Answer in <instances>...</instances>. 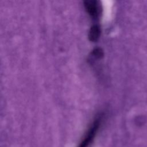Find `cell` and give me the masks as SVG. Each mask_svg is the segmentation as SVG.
I'll return each mask as SVG.
<instances>
[{
    "instance_id": "obj_1",
    "label": "cell",
    "mask_w": 147,
    "mask_h": 147,
    "mask_svg": "<svg viewBox=\"0 0 147 147\" xmlns=\"http://www.w3.org/2000/svg\"><path fill=\"white\" fill-rule=\"evenodd\" d=\"M103 119L102 114H98L91 123L77 147H91Z\"/></svg>"
},
{
    "instance_id": "obj_2",
    "label": "cell",
    "mask_w": 147,
    "mask_h": 147,
    "mask_svg": "<svg viewBox=\"0 0 147 147\" xmlns=\"http://www.w3.org/2000/svg\"><path fill=\"white\" fill-rule=\"evenodd\" d=\"M84 6L88 14L93 18H97L100 14L101 7L99 2L96 0H86Z\"/></svg>"
},
{
    "instance_id": "obj_3",
    "label": "cell",
    "mask_w": 147,
    "mask_h": 147,
    "mask_svg": "<svg viewBox=\"0 0 147 147\" xmlns=\"http://www.w3.org/2000/svg\"><path fill=\"white\" fill-rule=\"evenodd\" d=\"M100 28L98 24H94L90 29L88 38L91 41H96L98 40L100 35Z\"/></svg>"
},
{
    "instance_id": "obj_4",
    "label": "cell",
    "mask_w": 147,
    "mask_h": 147,
    "mask_svg": "<svg viewBox=\"0 0 147 147\" xmlns=\"http://www.w3.org/2000/svg\"><path fill=\"white\" fill-rule=\"evenodd\" d=\"M92 55L96 58H101L103 56V51L99 47L95 48L92 51Z\"/></svg>"
}]
</instances>
